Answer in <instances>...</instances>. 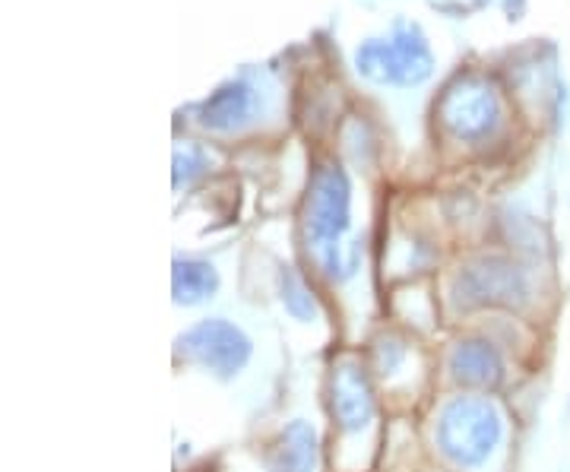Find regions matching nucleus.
Segmentation results:
<instances>
[{"instance_id": "nucleus-1", "label": "nucleus", "mask_w": 570, "mask_h": 472, "mask_svg": "<svg viewBox=\"0 0 570 472\" xmlns=\"http://www.w3.org/2000/svg\"><path fill=\"white\" fill-rule=\"evenodd\" d=\"M504 422L491 400L456 396L438 422V448L456 466H482L501 444Z\"/></svg>"}, {"instance_id": "nucleus-2", "label": "nucleus", "mask_w": 570, "mask_h": 472, "mask_svg": "<svg viewBox=\"0 0 570 472\" xmlns=\"http://www.w3.org/2000/svg\"><path fill=\"white\" fill-rule=\"evenodd\" d=\"M530 302V279L510 260H475L453 279V305L463 311L508 308L517 311Z\"/></svg>"}, {"instance_id": "nucleus-3", "label": "nucleus", "mask_w": 570, "mask_h": 472, "mask_svg": "<svg viewBox=\"0 0 570 472\" xmlns=\"http://www.w3.org/2000/svg\"><path fill=\"white\" fill-rule=\"evenodd\" d=\"M175 346L187 362L213 371L219 377H235L238 371L247 368V362L254 355V346H250L245 330L235 327L225 317H206L190 330H184Z\"/></svg>"}, {"instance_id": "nucleus-4", "label": "nucleus", "mask_w": 570, "mask_h": 472, "mask_svg": "<svg viewBox=\"0 0 570 472\" xmlns=\"http://www.w3.org/2000/svg\"><path fill=\"white\" fill-rule=\"evenodd\" d=\"M374 387L358 362H340L330 374V412L343 432H362L374 419Z\"/></svg>"}, {"instance_id": "nucleus-5", "label": "nucleus", "mask_w": 570, "mask_h": 472, "mask_svg": "<svg viewBox=\"0 0 570 472\" xmlns=\"http://www.w3.org/2000/svg\"><path fill=\"white\" fill-rule=\"evenodd\" d=\"M450 377L472 391H494L504 381V358L491 346L489 340L469 336L460 340L448 358Z\"/></svg>"}, {"instance_id": "nucleus-6", "label": "nucleus", "mask_w": 570, "mask_h": 472, "mask_svg": "<svg viewBox=\"0 0 570 472\" xmlns=\"http://www.w3.org/2000/svg\"><path fill=\"white\" fill-rule=\"evenodd\" d=\"M317 470V432L307 422H288L266 453V472Z\"/></svg>"}, {"instance_id": "nucleus-7", "label": "nucleus", "mask_w": 570, "mask_h": 472, "mask_svg": "<svg viewBox=\"0 0 570 472\" xmlns=\"http://www.w3.org/2000/svg\"><path fill=\"white\" fill-rule=\"evenodd\" d=\"M346 228V187L340 178H324L314 194L311 232L314 238H336Z\"/></svg>"}, {"instance_id": "nucleus-8", "label": "nucleus", "mask_w": 570, "mask_h": 472, "mask_svg": "<svg viewBox=\"0 0 570 472\" xmlns=\"http://www.w3.org/2000/svg\"><path fill=\"white\" fill-rule=\"evenodd\" d=\"M219 288V273L204 260H178L171 273V292L178 305H204Z\"/></svg>"}, {"instance_id": "nucleus-9", "label": "nucleus", "mask_w": 570, "mask_h": 472, "mask_svg": "<svg viewBox=\"0 0 570 472\" xmlns=\"http://www.w3.org/2000/svg\"><path fill=\"white\" fill-rule=\"evenodd\" d=\"M283 305L295 321H314L317 317V302H314L311 288L305 286V279L295 269L283 273Z\"/></svg>"}, {"instance_id": "nucleus-10", "label": "nucleus", "mask_w": 570, "mask_h": 472, "mask_svg": "<svg viewBox=\"0 0 570 472\" xmlns=\"http://www.w3.org/2000/svg\"><path fill=\"white\" fill-rule=\"evenodd\" d=\"M374 355H377V368L384 371V374H393V371L400 368V362H403L406 350H403V343H400V340L387 336V340H381V343L374 346Z\"/></svg>"}]
</instances>
